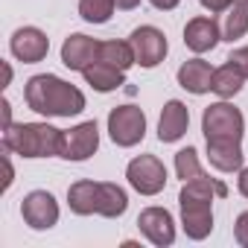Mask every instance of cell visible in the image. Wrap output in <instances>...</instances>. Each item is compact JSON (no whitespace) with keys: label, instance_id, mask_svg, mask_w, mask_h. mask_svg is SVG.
Returning <instances> with one entry per match:
<instances>
[{"label":"cell","instance_id":"cell-1","mask_svg":"<svg viewBox=\"0 0 248 248\" xmlns=\"http://www.w3.org/2000/svg\"><path fill=\"white\" fill-rule=\"evenodd\" d=\"M228 187L219 178L199 175L193 181H184L178 193V207H181V228L190 239H207L213 231V199H225Z\"/></svg>","mask_w":248,"mask_h":248},{"label":"cell","instance_id":"cell-2","mask_svg":"<svg viewBox=\"0 0 248 248\" xmlns=\"http://www.w3.org/2000/svg\"><path fill=\"white\" fill-rule=\"evenodd\" d=\"M24 99L41 117H76L85 111V93L53 73L30 76L24 85Z\"/></svg>","mask_w":248,"mask_h":248},{"label":"cell","instance_id":"cell-3","mask_svg":"<svg viewBox=\"0 0 248 248\" xmlns=\"http://www.w3.org/2000/svg\"><path fill=\"white\" fill-rule=\"evenodd\" d=\"M3 149L21 158H62L64 132L50 123H9L3 129Z\"/></svg>","mask_w":248,"mask_h":248},{"label":"cell","instance_id":"cell-4","mask_svg":"<svg viewBox=\"0 0 248 248\" xmlns=\"http://www.w3.org/2000/svg\"><path fill=\"white\" fill-rule=\"evenodd\" d=\"M108 138L123 149L138 146L146 138V114L132 102L111 108V114H108Z\"/></svg>","mask_w":248,"mask_h":248},{"label":"cell","instance_id":"cell-5","mask_svg":"<svg viewBox=\"0 0 248 248\" xmlns=\"http://www.w3.org/2000/svg\"><path fill=\"white\" fill-rule=\"evenodd\" d=\"M202 132H204V140H213V138H231V140H242V132H245V117L236 105L231 102H213L204 108L202 114Z\"/></svg>","mask_w":248,"mask_h":248},{"label":"cell","instance_id":"cell-6","mask_svg":"<svg viewBox=\"0 0 248 248\" xmlns=\"http://www.w3.org/2000/svg\"><path fill=\"white\" fill-rule=\"evenodd\" d=\"M126 178H129L132 190H138L140 196H158L167 187V167L155 155H138L129 161Z\"/></svg>","mask_w":248,"mask_h":248},{"label":"cell","instance_id":"cell-7","mask_svg":"<svg viewBox=\"0 0 248 248\" xmlns=\"http://www.w3.org/2000/svg\"><path fill=\"white\" fill-rule=\"evenodd\" d=\"M129 44H132V50H135V62H138L140 67H146V70L158 67V64L167 59V50H170L167 35H164L158 27H138V30L129 35Z\"/></svg>","mask_w":248,"mask_h":248},{"label":"cell","instance_id":"cell-8","mask_svg":"<svg viewBox=\"0 0 248 248\" xmlns=\"http://www.w3.org/2000/svg\"><path fill=\"white\" fill-rule=\"evenodd\" d=\"M21 216L32 231H50L59 222V202L47 190H32L21 202Z\"/></svg>","mask_w":248,"mask_h":248},{"label":"cell","instance_id":"cell-9","mask_svg":"<svg viewBox=\"0 0 248 248\" xmlns=\"http://www.w3.org/2000/svg\"><path fill=\"white\" fill-rule=\"evenodd\" d=\"M99 149V126L96 120H85L64 132V161H88Z\"/></svg>","mask_w":248,"mask_h":248},{"label":"cell","instance_id":"cell-10","mask_svg":"<svg viewBox=\"0 0 248 248\" xmlns=\"http://www.w3.org/2000/svg\"><path fill=\"white\" fill-rule=\"evenodd\" d=\"M9 50H12V56H15L18 62H24V64H38V62H44L47 53H50V38H47L38 27H21V30H15V35H12V41H9Z\"/></svg>","mask_w":248,"mask_h":248},{"label":"cell","instance_id":"cell-11","mask_svg":"<svg viewBox=\"0 0 248 248\" xmlns=\"http://www.w3.org/2000/svg\"><path fill=\"white\" fill-rule=\"evenodd\" d=\"M138 228H140V233H143L152 245H158V248L175 242V219H172V213H170L167 207H146V210H140Z\"/></svg>","mask_w":248,"mask_h":248},{"label":"cell","instance_id":"cell-12","mask_svg":"<svg viewBox=\"0 0 248 248\" xmlns=\"http://www.w3.org/2000/svg\"><path fill=\"white\" fill-rule=\"evenodd\" d=\"M96 59H99V41H96V38H91V35H85V32H73V35L64 38V44H62V64H64V67L82 73V70L91 67Z\"/></svg>","mask_w":248,"mask_h":248},{"label":"cell","instance_id":"cell-13","mask_svg":"<svg viewBox=\"0 0 248 248\" xmlns=\"http://www.w3.org/2000/svg\"><path fill=\"white\" fill-rule=\"evenodd\" d=\"M222 41V32H219V24L207 15H199V18H190L187 27H184V44L202 56V53H210L216 44Z\"/></svg>","mask_w":248,"mask_h":248},{"label":"cell","instance_id":"cell-14","mask_svg":"<svg viewBox=\"0 0 248 248\" xmlns=\"http://www.w3.org/2000/svg\"><path fill=\"white\" fill-rule=\"evenodd\" d=\"M187 126H190V111L181 99H170L161 111V120H158V140L161 143H175L187 135Z\"/></svg>","mask_w":248,"mask_h":248},{"label":"cell","instance_id":"cell-15","mask_svg":"<svg viewBox=\"0 0 248 248\" xmlns=\"http://www.w3.org/2000/svg\"><path fill=\"white\" fill-rule=\"evenodd\" d=\"M242 140L231 138H213L207 140V161L219 172H239L242 170Z\"/></svg>","mask_w":248,"mask_h":248},{"label":"cell","instance_id":"cell-16","mask_svg":"<svg viewBox=\"0 0 248 248\" xmlns=\"http://www.w3.org/2000/svg\"><path fill=\"white\" fill-rule=\"evenodd\" d=\"M213 70H216V67H210V62H204V59H190V62H184V64L178 67V85H181L184 91L202 96V93L210 91Z\"/></svg>","mask_w":248,"mask_h":248},{"label":"cell","instance_id":"cell-17","mask_svg":"<svg viewBox=\"0 0 248 248\" xmlns=\"http://www.w3.org/2000/svg\"><path fill=\"white\" fill-rule=\"evenodd\" d=\"M67 207L76 216H99V181H76L67 187Z\"/></svg>","mask_w":248,"mask_h":248},{"label":"cell","instance_id":"cell-18","mask_svg":"<svg viewBox=\"0 0 248 248\" xmlns=\"http://www.w3.org/2000/svg\"><path fill=\"white\" fill-rule=\"evenodd\" d=\"M219 32H222V41H239L245 32H248V3L245 0H233V3L219 15Z\"/></svg>","mask_w":248,"mask_h":248},{"label":"cell","instance_id":"cell-19","mask_svg":"<svg viewBox=\"0 0 248 248\" xmlns=\"http://www.w3.org/2000/svg\"><path fill=\"white\" fill-rule=\"evenodd\" d=\"M82 76H85V82H88L93 91H99V93H111V91H117L120 85H126V70H117V67H111V64H105V62H93L91 67L82 70Z\"/></svg>","mask_w":248,"mask_h":248},{"label":"cell","instance_id":"cell-20","mask_svg":"<svg viewBox=\"0 0 248 248\" xmlns=\"http://www.w3.org/2000/svg\"><path fill=\"white\" fill-rule=\"evenodd\" d=\"M129 207V196L120 184H111V181H99V216L105 219H117L123 216Z\"/></svg>","mask_w":248,"mask_h":248},{"label":"cell","instance_id":"cell-21","mask_svg":"<svg viewBox=\"0 0 248 248\" xmlns=\"http://www.w3.org/2000/svg\"><path fill=\"white\" fill-rule=\"evenodd\" d=\"M96 62H105L117 70H129L132 64H138L129 41H99V59Z\"/></svg>","mask_w":248,"mask_h":248},{"label":"cell","instance_id":"cell-22","mask_svg":"<svg viewBox=\"0 0 248 248\" xmlns=\"http://www.w3.org/2000/svg\"><path fill=\"white\" fill-rule=\"evenodd\" d=\"M242 82H245V76H242L233 64H222V67L213 70L210 91H213L216 96H222V99H231V96H236V93L242 91Z\"/></svg>","mask_w":248,"mask_h":248},{"label":"cell","instance_id":"cell-23","mask_svg":"<svg viewBox=\"0 0 248 248\" xmlns=\"http://www.w3.org/2000/svg\"><path fill=\"white\" fill-rule=\"evenodd\" d=\"M117 3L114 0H79V15L88 24H108Z\"/></svg>","mask_w":248,"mask_h":248},{"label":"cell","instance_id":"cell-24","mask_svg":"<svg viewBox=\"0 0 248 248\" xmlns=\"http://www.w3.org/2000/svg\"><path fill=\"white\" fill-rule=\"evenodd\" d=\"M175 175H178L181 181H193V178L204 175L202 161H199V152H196L193 146H187V149L175 152Z\"/></svg>","mask_w":248,"mask_h":248},{"label":"cell","instance_id":"cell-25","mask_svg":"<svg viewBox=\"0 0 248 248\" xmlns=\"http://www.w3.org/2000/svg\"><path fill=\"white\" fill-rule=\"evenodd\" d=\"M228 64H233V67H236V70L248 79V47H236V50H231Z\"/></svg>","mask_w":248,"mask_h":248},{"label":"cell","instance_id":"cell-26","mask_svg":"<svg viewBox=\"0 0 248 248\" xmlns=\"http://www.w3.org/2000/svg\"><path fill=\"white\" fill-rule=\"evenodd\" d=\"M233 239H236L242 248H248V210H242V213L236 216V222H233Z\"/></svg>","mask_w":248,"mask_h":248},{"label":"cell","instance_id":"cell-27","mask_svg":"<svg viewBox=\"0 0 248 248\" xmlns=\"http://www.w3.org/2000/svg\"><path fill=\"white\" fill-rule=\"evenodd\" d=\"M199 3H202L207 12H213V15H222V12L233 3V0H199Z\"/></svg>","mask_w":248,"mask_h":248},{"label":"cell","instance_id":"cell-28","mask_svg":"<svg viewBox=\"0 0 248 248\" xmlns=\"http://www.w3.org/2000/svg\"><path fill=\"white\" fill-rule=\"evenodd\" d=\"M236 190L248 199V167H242L239 170V178H236Z\"/></svg>","mask_w":248,"mask_h":248},{"label":"cell","instance_id":"cell-29","mask_svg":"<svg viewBox=\"0 0 248 248\" xmlns=\"http://www.w3.org/2000/svg\"><path fill=\"white\" fill-rule=\"evenodd\" d=\"M149 3H152L155 9H161V12H172V9L181 3V0H149Z\"/></svg>","mask_w":248,"mask_h":248},{"label":"cell","instance_id":"cell-30","mask_svg":"<svg viewBox=\"0 0 248 248\" xmlns=\"http://www.w3.org/2000/svg\"><path fill=\"white\" fill-rule=\"evenodd\" d=\"M3 167H6V181H3V190H9V187H12V178H15L12 164H9V155H3Z\"/></svg>","mask_w":248,"mask_h":248},{"label":"cell","instance_id":"cell-31","mask_svg":"<svg viewBox=\"0 0 248 248\" xmlns=\"http://www.w3.org/2000/svg\"><path fill=\"white\" fill-rule=\"evenodd\" d=\"M114 3H117V9L129 12V9H138V6H140V0H114Z\"/></svg>","mask_w":248,"mask_h":248},{"label":"cell","instance_id":"cell-32","mask_svg":"<svg viewBox=\"0 0 248 248\" xmlns=\"http://www.w3.org/2000/svg\"><path fill=\"white\" fill-rule=\"evenodd\" d=\"M0 108H3V129H6L9 123H12V108H9V102H6V99L0 102Z\"/></svg>","mask_w":248,"mask_h":248},{"label":"cell","instance_id":"cell-33","mask_svg":"<svg viewBox=\"0 0 248 248\" xmlns=\"http://www.w3.org/2000/svg\"><path fill=\"white\" fill-rule=\"evenodd\" d=\"M3 76H6V85H9L12 82V67L9 64H3Z\"/></svg>","mask_w":248,"mask_h":248},{"label":"cell","instance_id":"cell-34","mask_svg":"<svg viewBox=\"0 0 248 248\" xmlns=\"http://www.w3.org/2000/svg\"><path fill=\"white\" fill-rule=\"evenodd\" d=\"M245 3H248V0H245Z\"/></svg>","mask_w":248,"mask_h":248}]
</instances>
